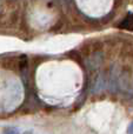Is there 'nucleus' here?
<instances>
[{"label":"nucleus","instance_id":"1","mask_svg":"<svg viewBox=\"0 0 133 134\" xmlns=\"http://www.w3.org/2000/svg\"><path fill=\"white\" fill-rule=\"evenodd\" d=\"M120 67L117 64H113L110 67V74L107 80V90L111 93H117L119 91V76H120Z\"/></svg>","mask_w":133,"mask_h":134},{"label":"nucleus","instance_id":"2","mask_svg":"<svg viewBox=\"0 0 133 134\" xmlns=\"http://www.w3.org/2000/svg\"><path fill=\"white\" fill-rule=\"evenodd\" d=\"M107 88V76L105 72H99L91 82L90 92L93 94H100Z\"/></svg>","mask_w":133,"mask_h":134},{"label":"nucleus","instance_id":"3","mask_svg":"<svg viewBox=\"0 0 133 134\" xmlns=\"http://www.w3.org/2000/svg\"><path fill=\"white\" fill-rule=\"evenodd\" d=\"M103 63H104V53L103 52H100V51L93 52L88 58L85 59V67L87 68V71L93 72L103 65Z\"/></svg>","mask_w":133,"mask_h":134},{"label":"nucleus","instance_id":"4","mask_svg":"<svg viewBox=\"0 0 133 134\" xmlns=\"http://www.w3.org/2000/svg\"><path fill=\"white\" fill-rule=\"evenodd\" d=\"M131 86V80H130V73L126 69H123L120 72L119 76V91L121 92H126Z\"/></svg>","mask_w":133,"mask_h":134},{"label":"nucleus","instance_id":"5","mask_svg":"<svg viewBox=\"0 0 133 134\" xmlns=\"http://www.w3.org/2000/svg\"><path fill=\"white\" fill-rule=\"evenodd\" d=\"M2 134H19V128L14 127V126L5 127L4 131H2Z\"/></svg>","mask_w":133,"mask_h":134},{"label":"nucleus","instance_id":"6","mask_svg":"<svg viewBox=\"0 0 133 134\" xmlns=\"http://www.w3.org/2000/svg\"><path fill=\"white\" fill-rule=\"evenodd\" d=\"M127 134H133V121L129 125V127H127Z\"/></svg>","mask_w":133,"mask_h":134},{"label":"nucleus","instance_id":"7","mask_svg":"<svg viewBox=\"0 0 133 134\" xmlns=\"http://www.w3.org/2000/svg\"><path fill=\"white\" fill-rule=\"evenodd\" d=\"M127 93H129V97H133V83H131V86H130V88L126 91Z\"/></svg>","mask_w":133,"mask_h":134},{"label":"nucleus","instance_id":"8","mask_svg":"<svg viewBox=\"0 0 133 134\" xmlns=\"http://www.w3.org/2000/svg\"><path fill=\"white\" fill-rule=\"evenodd\" d=\"M23 134H33L32 131H26V132H24Z\"/></svg>","mask_w":133,"mask_h":134}]
</instances>
